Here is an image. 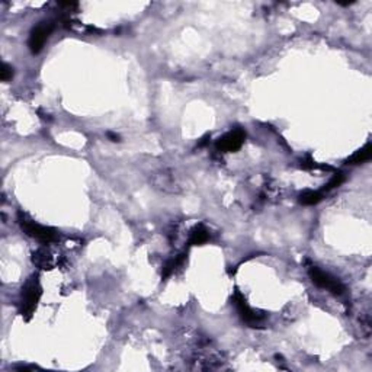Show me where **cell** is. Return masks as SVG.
Segmentation results:
<instances>
[{"label":"cell","mask_w":372,"mask_h":372,"mask_svg":"<svg viewBox=\"0 0 372 372\" xmlns=\"http://www.w3.org/2000/svg\"><path fill=\"white\" fill-rule=\"evenodd\" d=\"M244 140H246V132L243 129L236 128L230 131V132H227L226 135L219 137L217 142H215V147L218 148L219 152L233 153V152H237L243 145Z\"/></svg>","instance_id":"cell-5"},{"label":"cell","mask_w":372,"mask_h":372,"mask_svg":"<svg viewBox=\"0 0 372 372\" xmlns=\"http://www.w3.org/2000/svg\"><path fill=\"white\" fill-rule=\"evenodd\" d=\"M343 180H345V176L342 175V173H337V175H334L333 178L330 179V182L324 186V191H332L334 188H337V186H340L342 183H343Z\"/></svg>","instance_id":"cell-12"},{"label":"cell","mask_w":372,"mask_h":372,"mask_svg":"<svg viewBox=\"0 0 372 372\" xmlns=\"http://www.w3.org/2000/svg\"><path fill=\"white\" fill-rule=\"evenodd\" d=\"M185 257H186V255H185V253H182V255L176 256L175 259L167 260L166 263H165V266H163V270H162V279H163V281L167 279V278H169V276L175 272V269H176L180 263L185 260Z\"/></svg>","instance_id":"cell-9"},{"label":"cell","mask_w":372,"mask_h":372,"mask_svg":"<svg viewBox=\"0 0 372 372\" xmlns=\"http://www.w3.org/2000/svg\"><path fill=\"white\" fill-rule=\"evenodd\" d=\"M13 77V68L9 64L3 63L2 68H0V79L2 82H9Z\"/></svg>","instance_id":"cell-13"},{"label":"cell","mask_w":372,"mask_h":372,"mask_svg":"<svg viewBox=\"0 0 372 372\" xmlns=\"http://www.w3.org/2000/svg\"><path fill=\"white\" fill-rule=\"evenodd\" d=\"M317 166H319V165H317V163H316V162H314L310 156H308L306 160H303V162H301V167H303V169H307V170H310V169H316Z\"/></svg>","instance_id":"cell-14"},{"label":"cell","mask_w":372,"mask_h":372,"mask_svg":"<svg viewBox=\"0 0 372 372\" xmlns=\"http://www.w3.org/2000/svg\"><path fill=\"white\" fill-rule=\"evenodd\" d=\"M32 262L41 269H51V257L44 250L35 252L34 256H32Z\"/></svg>","instance_id":"cell-11"},{"label":"cell","mask_w":372,"mask_h":372,"mask_svg":"<svg viewBox=\"0 0 372 372\" xmlns=\"http://www.w3.org/2000/svg\"><path fill=\"white\" fill-rule=\"evenodd\" d=\"M52 29H54V24L52 22H41V24H38V25L31 31L28 45H29V50H31L32 54L41 52V50L44 48V45H45L48 37L51 35Z\"/></svg>","instance_id":"cell-4"},{"label":"cell","mask_w":372,"mask_h":372,"mask_svg":"<svg viewBox=\"0 0 372 372\" xmlns=\"http://www.w3.org/2000/svg\"><path fill=\"white\" fill-rule=\"evenodd\" d=\"M372 157V145L368 142L365 147H362L360 150H358L355 154H352L349 159L346 160L347 165H363L366 163L368 160H371Z\"/></svg>","instance_id":"cell-7"},{"label":"cell","mask_w":372,"mask_h":372,"mask_svg":"<svg viewBox=\"0 0 372 372\" xmlns=\"http://www.w3.org/2000/svg\"><path fill=\"white\" fill-rule=\"evenodd\" d=\"M19 224H21V227H22V230H24L26 236H29L32 239H37L38 242H42V243H52L58 237V233H57L55 229L47 227V226H41V224L32 221V219L21 218L19 219Z\"/></svg>","instance_id":"cell-2"},{"label":"cell","mask_w":372,"mask_h":372,"mask_svg":"<svg viewBox=\"0 0 372 372\" xmlns=\"http://www.w3.org/2000/svg\"><path fill=\"white\" fill-rule=\"evenodd\" d=\"M233 301H234V306L237 308V311H239L242 320L246 321L247 324H250V326L255 327V324H257V323H260V321L263 320V316L256 314L252 308L249 307V304L246 303L244 296L242 295V292H240L239 289H236L234 296H233Z\"/></svg>","instance_id":"cell-6"},{"label":"cell","mask_w":372,"mask_h":372,"mask_svg":"<svg viewBox=\"0 0 372 372\" xmlns=\"http://www.w3.org/2000/svg\"><path fill=\"white\" fill-rule=\"evenodd\" d=\"M209 239V234L206 231L205 227L202 226H196L195 229H192L191 231V236H189V244L191 246H201L208 242Z\"/></svg>","instance_id":"cell-8"},{"label":"cell","mask_w":372,"mask_h":372,"mask_svg":"<svg viewBox=\"0 0 372 372\" xmlns=\"http://www.w3.org/2000/svg\"><path fill=\"white\" fill-rule=\"evenodd\" d=\"M41 295H42V286L39 283L38 276L32 275L26 281L21 294V314L26 321L31 320L32 314L35 313Z\"/></svg>","instance_id":"cell-1"},{"label":"cell","mask_w":372,"mask_h":372,"mask_svg":"<svg viewBox=\"0 0 372 372\" xmlns=\"http://www.w3.org/2000/svg\"><path fill=\"white\" fill-rule=\"evenodd\" d=\"M108 137L112 140V141H119V135H116V134H112V132H108Z\"/></svg>","instance_id":"cell-15"},{"label":"cell","mask_w":372,"mask_h":372,"mask_svg":"<svg viewBox=\"0 0 372 372\" xmlns=\"http://www.w3.org/2000/svg\"><path fill=\"white\" fill-rule=\"evenodd\" d=\"M323 199V193L317 192V191H306L304 193L300 195V204L303 205H316Z\"/></svg>","instance_id":"cell-10"},{"label":"cell","mask_w":372,"mask_h":372,"mask_svg":"<svg viewBox=\"0 0 372 372\" xmlns=\"http://www.w3.org/2000/svg\"><path fill=\"white\" fill-rule=\"evenodd\" d=\"M308 273H310L311 281L316 283L317 286L324 288V289H329L330 292H333L334 295H342L345 292L343 283L340 282L339 279H336L334 276H332L330 273L319 269L316 266H313L311 269L308 270Z\"/></svg>","instance_id":"cell-3"}]
</instances>
